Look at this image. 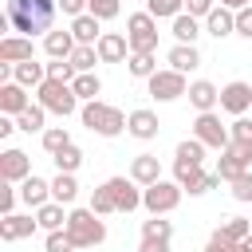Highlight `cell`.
I'll use <instances>...</instances> for the list:
<instances>
[{"instance_id": "19", "label": "cell", "mask_w": 252, "mask_h": 252, "mask_svg": "<svg viewBox=\"0 0 252 252\" xmlns=\"http://www.w3.org/2000/svg\"><path fill=\"white\" fill-rule=\"evenodd\" d=\"M20 201L24 205H32V209H39V205H47L51 201V181H43V177H24L20 181Z\"/></svg>"}, {"instance_id": "9", "label": "cell", "mask_w": 252, "mask_h": 252, "mask_svg": "<svg viewBox=\"0 0 252 252\" xmlns=\"http://www.w3.org/2000/svg\"><path fill=\"white\" fill-rule=\"evenodd\" d=\"M193 138H201L209 150H224V146L232 142L228 126H224L220 114H213V110H201V114H197V122H193Z\"/></svg>"}, {"instance_id": "14", "label": "cell", "mask_w": 252, "mask_h": 252, "mask_svg": "<svg viewBox=\"0 0 252 252\" xmlns=\"http://www.w3.org/2000/svg\"><path fill=\"white\" fill-rule=\"evenodd\" d=\"M94 47H98V59H102V63H122V59H130V39H126L122 32H102V39H98Z\"/></svg>"}, {"instance_id": "25", "label": "cell", "mask_w": 252, "mask_h": 252, "mask_svg": "<svg viewBox=\"0 0 252 252\" xmlns=\"http://www.w3.org/2000/svg\"><path fill=\"white\" fill-rule=\"evenodd\" d=\"M165 59H169V67L181 71V75L193 71V67H201V51H197V43H173Z\"/></svg>"}, {"instance_id": "42", "label": "cell", "mask_w": 252, "mask_h": 252, "mask_svg": "<svg viewBox=\"0 0 252 252\" xmlns=\"http://www.w3.org/2000/svg\"><path fill=\"white\" fill-rule=\"evenodd\" d=\"M87 12L98 16V20H114L122 12V0H87Z\"/></svg>"}, {"instance_id": "53", "label": "cell", "mask_w": 252, "mask_h": 252, "mask_svg": "<svg viewBox=\"0 0 252 252\" xmlns=\"http://www.w3.org/2000/svg\"><path fill=\"white\" fill-rule=\"evenodd\" d=\"M236 252H252V236H248V240H240V244H236Z\"/></svg>"}, {"instance_id": "23", "label": "cell", "mask_w": 252, "mask_h": 252, "mask_svg": "<svg viewBox=\"0 0 252 252\" xmlns=\"http://www.w3.org/2000/svg\"><path fill=\"white\" fill-rule=\"evenodd\" d=\"M71 35H75L79 43H98V39H102V20L91 16V12H83V16L71 20Z\"/></svg>"}, {"instance_id": "27", "label": "cell", "mask_w": 252, "mask_h": 252, "mask_svg": "<svg viewBox=\"0 0 252 252\" xmlns=\"http://www.w3.org/2000/svg\"><path fill=\"white\" fill-rule=\"evenodd\" d=\"M67 217H71V213H63V205H59V201H47V205H39V209H35V220H39V228H43V232L67 228Z\"/></svg>"}, {"instance_id": "51", "label": "cell", "mask_w": 252, "mask_h": 252, "mask_svg": "<svg viewBox=\"0 0 252 252\" xmlns=\"http://www.w3.org/2000/svg\"><path fill=\"white\" fill-rule=\"evenodd\" d=\"M205 252H236V244H228L220 232H213V236H209V244H205Z\"/></svg>"}, {"instance_id": "10", "label": "cell", "mask_w": 252, "mask_h": 252, "mask_svg": "<svg viewBox=\"0 0 252 252\" xmlns=\"http://www.w3.org/2000/svg\"><path fill=\"white\" fill-rule=\"evenodd\" d=\"M248 165H252V146H244V142H228V146L220 150L217 173H220V181H236L240 173H248Z\"/></svg>"}, {"instance_id": "22", "label": "cell", "mask_w": 252, "mask_h": 252, "mask_svg": "<svg viewBox=\"0 0 252 252\" xmlns=\"http://www.w3.org/2000/svg\"><path fill=\"white\" fill-rule=\"evenodd\" d=\"M130 177L146 189V185H154V181H161V165H158V158L154 154H138L134 161H130Z\"/></svg>"}, {"instance_id": "17", "label": "cell", "mask_w": 252, "mask_h": 252, "mask_svg": "<svg viewBox=\"0 0 252 252\" xmlns=\"http://www.w3.org/2000/svg\"><path fill=\"white\" fill-rule=\"evenodd\" d=\"M205 32H209V35H217V39L232 35V32H236V12H232V8H224V4H217V8L205 16Z\"/></svg>"}, {"instance_id": "21", "label": "cell", "mask_w": 252, "mask_h": 252, "mask_svg": "<svg viewBox=\"0 0 252 252\" xmlns=\"http://www.w3.org/2000/svg\"><path fill=\"white\" fill-rule=\"evenodd\" d=\"M12 79L28 91H35L43 79H47V63H35V59H24V63H12Z\"/></svg>"}, {"instance_id": "6", "label": "cell", "mask_w": 252, "mask_h": 252, "mask_svg": "<svg viewBox=\"0 0 252 252\" xmlns=\"http://www.w3.org/2000/svg\"><path fill=\"white\" fill-rule=\"evenodd\" d=\"M126 39L130 51H158V20L150 12H134L126 20Z\"/></svg>"}, {"instance_id": "29", "label": "cell", "mask_w": 252, "mask_h": 252, "mask_svg": "<svg viewBox=\"0 0 252 252\" xmlns=\"http://www.w3.org/2000/svg\"><path fill=\"white\" fill-rule=\"evenodd\" d=\"M205 142L201 138H185V142H177V154H173V161H181V165H201L205 161Z\"/></svg>"}, {"instance_id": "2", "label": "cell", "mask_w": 252, "mask_h": 252, "mask_svg": "<svg viewBox=\"0 0 252 252\" xmlns=\"http://www.w3.org/2000/svg\"><path fill=\"white\" fill-rule=\"evenodd\" d=\"M35 102H39L47 114L67 118V114H75L79 94H75V87H71V83H63V79H43V83L35 87Z\"/></svg>"}, {"instance_id": "7", "label": "cell", "mask_w": 252, "mask_h": 252, "mask_svg": "<svg viewBox=\"0 0 252 252\" xmlns=\"http://www.w3.org/2000/svg\"><path fill=\"white\" fill-rule=\"evenodd\" d=\"M146 87H150V98H158V102H173V98H181V94H189V83H185V75L181 71H154L150 79H146Z\"/></svg>"}, {"instance_id": "24", "label": "cell", "mask_w": 252, "mask_h": 252, "mask_svg": "<svg viewBox=\"0 0 252 252\" xmlns=\"http://www.w3.org/2000/svg\"><path fill=\"white\" fill-rule=\"evenodd\" d=\"M75 47H79V39L71 35V28H67V32H47V35H43V51H47L51 59H71Z\"/></svg>"}, {"instance_id": "41", "label": "cell", "mask_w": 252, "mask_h": 252, "mask_svg": "<svg viewBox=\"0 0 252 252\" xmlns=\"http://www.w3.org/2000/svg\"><path fill=\"white\" fill-rule=\"evenodd\" d=\"M43 252H75V240H71V232H67V228H55V232H47V240H43Z\"/></svg>"}, {"instance_id": "38", "label": "cell", "mask_w": 252, "mask_h": 252, "mask_svg": "<svg viewBox=\"0 0 252 252\" xmlns=\"http://www.w3.org/2000/svg\"><path fill=\"white\" fill-rule=\"evenodd\" d=\"M63 146H71L67 126H47V130H43V150H47V154H59Z\"/></svg>"}, {"instance_id": "12", "label": "cell", "mask_w": 252, "mask_h": 252, "mask_svg": "<svg viewBox=\"0 0 252 252\" xmlns=\"http://www.w3.org/2000/svg\"><path fill=\"white\" fill-rule=\"evenodd\" d=\"M24 177H32V158H28L24 150H4V154H0V181L20 185Z\"/></svg>"}, {"instance_id": "50", "label": "cell", "mask_w": 252, "mask_h": 252, "mask_svg": "<svg viewBox=\"0 0 252 252\" xmlns=\"http://www.w3.org/2000/svg\"><path fill=\"white\" fill-rule=\"evenodd\" d=\"M59 12L75 20V16H83V12H87V0H59Z\"/></svg>"}, {"instance_id": "36", "label": "cell", "mask_w": 252, "mask_h": 252, "mask_svg": "<svg viewBox=\"0 0 252 252\" xmlns=\"http://www.w3.org/2000/svg\"><path fill=\"white\" fill-rule=\"evenodd\" d=\"M146 12L154 20H173V16L185 12V0H146Z\"/></svg>"}, {"instance_id": "1", "label": "cell", "mask_w": 252, "mask_h": 252, "mask_svg": "<svg viewBox=\"0 0 252 252\" xmlns=\"http://www.w3.org/2000/svg\"><path fill=\"white\" fill-rule=\"evenodd\" d=\"M59 12V0H8L4 4V16L12 20V32L20 35H47L51 32V20Z\"/></svg>"}, {"instance_id": "5", "label": "cell", "mask_w": 252, "mask_h": 252, "mask_svg": "<svg viewBox=\"0 0 252 252\" xmlns=\"http://www.w3.org/2000/svg\"><path fill=\"white\" fill-rule=\"evenodd\" d=\"M181 193H185V189H181L177 181H165V177H161V181H154V185L142 189V209H150L154 217H165V213H173V209L181 205Z\"/></svg>"}, {"instance_id": "28", "label": "cell", "mask_w": 252, "mask_h": 252, "mask_svg": "<svg viewBox=\"0 0 252 252\" xmlns=\"http://www.w3.org/2000/svg\"><path fill=\"white\" fill-rule=\"evenodd\" d=\"M169 35H173L177 43H197V35H201V24H197V16H189V12L173 16V28H169Z\"/></svg>"}, {"instance_id": "52", "label": "cell", "mask_w": 252, "mask_h": 252, "mask_svg": "<svg viewBox=\"0 0 252 252\" xmlns=\"http://www.w3.org/2000/svg\"><path fill=\"white\" fill-rule=\"evenodd\" d=\"M220 4H224V8H232V12H240V8H248L252 0H220Z\"/></svg>"}, {"instance_id": "34", "label": "cell", "mask_w": 252, "mask_h": 252, "mask_svg": "<svg viewBox=\"0 0 252 252\" xmlns=\"http://www.w3.org/2000/svg\"><path fill=\"white\" fill-rule=\"evenodd\" d=\"M71 87H75V94H79V98H87V102H91V98H98V91H102V79H98L94 71H79Z\"/></svg>"}, {"instance_id": "3", "label": "cell", "mask_w": 252, "mask_h": 252, "mask_svg": "<svg viewBox=\"0 0 252 252\" xmlns=\"http://www.w3.org/2000/svg\"><path fill=\"white\" fill-rule=\"evenodd\" d=\"M126 118H130V114H122L118 106H106V102H98V98H91V102L83 106V126H87L91 134H102V138H118V134L126 130Z\"/></svg>"}, {"instance_id": "16", "label": "cell", "mask_w": 252, "mask_h": 252, "mask_svg": "<svg viewBox=\"0 0 252 252\" xmlns=\"http://www.w3.org/2000/svg\"><path fill=\"white\" fill-rule=\"evenodd\" d=\"M32 102H28V87H20L16 79H8V83H0V114H20V110H28Z\"/></svg>"}, {"instance_id": "31", "label": "cell", "mask_w": 252, "mask_h": 252, "mask_svg": "<svg viewBox=\"0 0 252 252\" xmlns=\"http://www.w3.org/2000/svg\"><path fill=\"white\" fill-rule=\"evenodd\" d=\"M43 118H47V110L35 102V106H28V110H20V114H16V126H20L24 134H43V130H47V126H43Z\"/></svg>"}, {"instance_id": "43", "label": "cell", "mask_w": 252, "mask_h": 252, "mask_svg": "<svg viewBox=\"0 0 252 252\" xmlns=\"http://www.w3.org/2000/svg\"><path fill=\"white\" fill-rule=\"evenodd\" d=\"M75 75H79V71H75V63H71V59H51V63H47V79L75 83Z\"/></svg>"}, {"instance_id": "32", "label": "cell", "mask_w": 252, "mask_h": 252, "mask_svg": "<svg viewBox=\"0 0 252 252\" xmlns=\"http://www.w3.org/2000/svg\"><path fill=\"white\" fill-rule=\"evenodd\" d=\"M126 67H130V75H134V79H150V75L158 71V59H154V51H130Z\"/></svg>"}, {"instance_id": "15", "label": "cell", "mask_w": 252, "mask_h": 252, "mask_svg": "<svg viewBox=\"0 0 252 252\" xmlns=\"http://www.w3.org/2000/svg\"><path fill=\"white\" fill-rule=\"evenodd\" d=\"M126 130H130L138 142H150V138H158L161 122H158V114H154V110L138 106V110H130V118H126Z\"/></svg>"}, {"instance_id": "20", "label": "cell", "mask_w": 252, "mask_h": 252, "mask_svg": "<svg viewBox=\"0 0 252 252\" xmlns=\"http://www.w3.org/2000/svg\"><path fill=\"white\" fill-rule=\"evenodd\" d=\"M35 228H39V220H35V217L8 213V217L0 220V240H24V236H32Z\"/></svg>"}, {"instance_id": "49", "label": "cell", "mask_w": 252, "mask_h": 252, "mask_svg": "<svg viewBox=\"0 0 252 252\" xmlns=\"http://www.w3.org/2000/svg\"><path fill=\"white\" fill-rule=\"evenodd\" d=\"M138 252H169V240H158V236H142Z\"/></svg>"}, {"instance_id": "33", "label": "cell", "mask_w": 252, "mask_h": 252, "mask_svg": "<svg viewBox=\"0 0 252 252\" xmlns=\"http://www.w3.org/2000/svg\"><path fill=\"white\" fill-rule=\"evenodd\" d=\"M217 232H220L228 244H240V240H248V236H252V220H244V217H228Z\"/></svg>"}, {"instance_id": "4", "label": "cell", "mask_w": 252, "mask_h": 252, "mask_svg": "<svg viewBox=\"0 0 252 252\" xmlns=\"http://www.w3.org/2000/svg\"><path fill=\"white\" fill-rule=\"evenodd\" d=\"M67 232H71L75 248H94V244L106 240V224L98 220L94 209H71V217H67Z\"/></svg>"}, {"instance_id": "54", "label": "cell", "mask_w": 252, "mask_h": 252, "mask_svg": "<svg viewBox=\"0 0 252 252\" xmlns=\"http://www.w3.org/2000/svg\"><path fill=\"white\" fill-rule=\"evenodd\" d=\"M75 252H91V248H75Z\"/></svg>"}, {"instance_id": "30", "label": "cell", "mask_w": 252, "mask_h": 252, "mask_svg": "<svg viewBox=\"0 0 252 252\" xmlns=\"http://www.w3.org/2000/svg\"><path fill=\"white\" fill-rule=\"evenodd\" d=\"M75 197H79V181H75V173H59V177L51 181V201H59V205H75Z\"/></svg>"}, {"instance_id": "40", "label": "cell", "mask_w": 252, "mask_h": 252, "mask_svg": "<svg viewBox=\"0 0 252 252\" xmlns=\"http://www.w3.org/2000/svg\"><path fill=\"white\" fill-rule=\"evenodd\" d=\"M91 209H94L98 217H106V213H118V205H114V197H110V189H106V185L91 189Z\"/></svg>"}, {"instance_id": "48", "label": "cell", "mask_w": 252, "mask_h": 252, "mask_svg": "<svg viewBox=\"0 0 252 252\" xmlns=\"http://www.w3.org/2000/svg\"><path fill=\"white\" fill-rule=\"evenodd\" d=\"M236 35H244V39H252V4L236 12Z\"/></svg>"}, {"instance_id": "13", "label": "cell", "mask_w": 252, "mask_h": 252, "mask_svg": "<svg viewBox=\"0 0 252 252\" xmlns=\"http://www.w3.org/2000/svg\"><path fill=\"white\" fill-rule=\"evenodd\" d=\"M252 106V87L248 83H240V79H232V83H224L220 87V110H228V114H244Z\"/></svg>"}, {"instance_id": "37", "label": "cell", "mask_w": 252, "mask_h": 252, "mask_svg": "<svg viewBox=\"0 0 252 252\" xmlns=\"http://www.w3.org/2000/svg\"><path fill=\"white\" fill-rule=\"evenodd\" d=\"M71 63H75V71H94V63H102V59H98V47L94 43H79L71 51Z\"/></svg>"}, {"instance_id": "11", "label": "cell", "mask_w": 252, "mask_h": 252, "mask_svg": "<svg viewBox=\"0 0 252 252\" xmlns=\"http://www.w3.org/2000/svg\"><path fill=\"white\" fill-rule=\"evenodd\" d=\"M102 185L110 189V197H114L118 213H134V209L142 205V189H138V181H134V177H106Z\"/></svg>"}, {"instance_id": "44", "label": "cell", "mask_w": 252, "mask_h": 252, "mask_svg": "<svg viewBox=\"0 0 252 252\" xmlns=\"http://www.w3.org/2000/svg\"><path fill=\"white\" fill-rule=\"evenodd\" d=\"M228 134H232V142H244V146H252V118H232V126H228Z\"/></svg>"}, {"instance_id": "35", "label": "cell", "mask_w": 252, "mask_h": 252, "mask_svg": "<svg viewBox=\"0 0 252 252\" xmlns=\"http://www.w3.org/2000/svg\"><path fill=\"white\" fill-rule=\"evenodd\" d=\"M51 161H55V169H59V173H75V169L83 165V150L71 142V146H63L59 154H51Z\"/></svg>"}, {"instance_id": "39", "label": "cell", "mask_w": 252, "mask_h": 252, "mask_svg": "<svg viewBox=\"0 0 252 252\" xmlns=\"http://www.w3.org/2000/svg\"><path fill=\"white\" fill-rule=\"evenodd\" d=\"M142 236H158V240H173V220H161L150 213V220H142Z\"/></svg>"}, {"instance_id": "47", "label": "cell", "mask_w": 252, "mask_h": 252, "mask_svg": "<svg viewBox=\"0 0 252 252\" xmlns=\"http://www.w3.org/2000/svg\"><path fill=\"white\" fill-rule=\"evenodd\" d=\"M213 8H217V0H185V12H189V16H197V20H205Z\"/></svg>"}, {"instance_id": "46", "label": "cell", "mask_w": 252, "mask_h": 252, "mask_svg": "<svg viewBox=\"0 0 252 252\" xmlns=\"http://www.w3.org/2000/svg\"><path fill=\"white\" fill-rule=\"evenodd\" d=\"M16 201H20V189H12V181H4V189H0V213L8 217L16 209Z\"/></svg>"}, {"instance_id": "45", "label": "cell", "mask_w": 252, "mask_h": 252, "mask_svg": "<svg viewBox=\"0 0 252 252\" xmlns=\"http://www.w3.org/2000/svg\"><path fill=\"white\" fill-rule=\"evenodd\" d=\"M228 185H232V201H252V169L240 173V177L228 181Z\"/></svg>"}, {"instance_id": "26", "label": "cell", "mask_w": 252, "mask_h": 252, "mask_svg": "<svg viewBox=\"0 0 252 252\" xmlns=\"http://www.w3.org/2000/svg\"><path fill=\"white\" fill-rule=\"evenodd\" d=\"M189 102L197 106V114L201 110H213V106H220V91L209 79H197V83H189Z\"/></svg>"}, {"instance_id": "18", "label": "cell", "mask_w": 252, "mask_h": 252, "mask_svg": "<svg viewBox=\"0 0 252 252\" xmlns=\"http://www.w3.org/2000/svg\"><path fill=\"white\" fill-rule=\"evenodd\" d=\"M32 55V35H4L0 39V63H24Z\"/></svg>"}, {"instance_id": "8", "label": "cell", "mask_w": 252, "mask_h": 252, "mask_svg": "<svg viewBox=\"0 0 252 252\" xmlns=\"http://www.w3.org/2000/svg\"><path fill=\"white\" fill-rule=\"evenodd\" d=\"M173 181H177L189 197H201V193H209V189L220 185V173H205L201 165H181V161H173Z\"/></svg>"}]
</instances>
